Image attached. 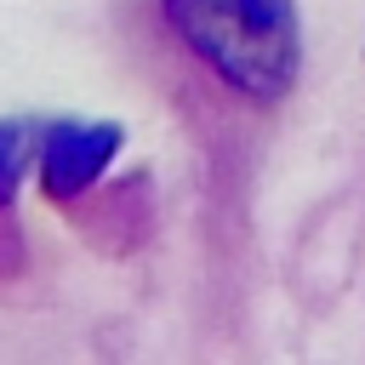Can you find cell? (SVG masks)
I'll return each mask as SVG.
<instances>
[{"instance_id":"cell-1","label":"cell","mask_w":365,"mask_h":365,"mask_svg":"<svg viewBox=\"0 0 365 365\" xmlns=\"http://www.w3.org/2000/svg\"><path fill=\"white\" fill-rule=\"evenodd\" d=\"M177 34L240 91L279 97L297 74V0H165Z\"/></svg>"},{"instance_id":"cell-2","label":"cell","mask_w":365,"mask_h":365,"mask_svg":"<svg viewBox=\"0 0 365 365\" xmlns=\"http://www.w3.org/2000/svg\"><path fill=\"white\" fill-rule=\"evenodd\" d=\"M120 154V125H57L46 137V154H40V177L57 200L91 188L103 177V165Z\"/></svg>"},{"instance_id":"cell-3","label":"cell","mask_w":365,"mask_h":365,"mask_svg":"<svg viewBox=\"0 0 365 365\" xmlns=\"http://www.w3.org/2000/svg\"><path fill=\"white\" fill-rule=\"evenodd\" d=\"M23 171H29V131L6 120V125H0V205L17 194Z\"/></svg>"}]
</instances>
